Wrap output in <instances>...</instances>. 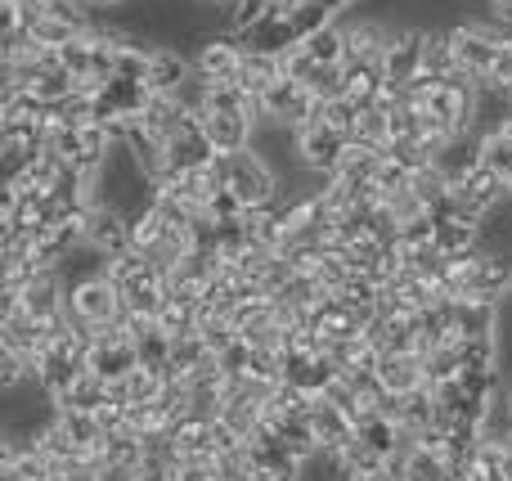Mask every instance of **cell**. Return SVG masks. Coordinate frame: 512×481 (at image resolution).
<instances>
[{"mask_svg":"<svg viewBox=\"0 0 512 481\" xmlns=\"http://www.w3.org/2000/svg\"><path fill=\"white\" fill-rule=\"evenodd\" d=\"M162 234H167V216L158 212V207H140V212L131 216V248L149 252L153 243H162Z\"/></svg>","mask_w":512,"mask_h":481,"instance_id":"83f0119b","label":"cell"},{"mask_svg":"<svg viewBox=\"0 0 512 481\" xmlns=\"http://www.w3.org/2000/svg\"><path fill=\"white\" fill-rule=\"evenodd\" d=\"M310 428H315V437H319V446L324 450H342L346 441H351L355 423H351V414L346 410H337V405H328L324 396H319L315 410H310Z\"/></svg>","mask_w":512,"mask_h":481,"instance_id":"2e32d148","label":"cell"},{"mask_svg":"<svg viewBox=\"0 0 512 481\" xmlns=\"http://www.w3.org/2000/svg\"><path fill=\"white\" fill-rule=\"evenodd\" d=\"M135 365H140V347L135 342H90L86 347V369L99 374L104 383H122Z\"/></svg>","mask_w":512,"mask_h":481,"instance_id":"9c48e42d","label":"cell"},{"mask_svg":"<svg viewBox=\"0 0 512 481\" xmlns=\"http://www.w3.org/2000/svg\"><path fill=\"white\" fill-rule=\"evenodd\" d=\"M207 140L216 144V153H243L256 140V122L248 113H203Z\"/></svg>","mask_w":512,"mask_h":481,"instance_id":"7c38bea8","label":"cell"},{"mask_svg":"<svg viewBox=\"0 0 512 481\" xmlns=\"http://www.w3.org/2000/svg\"><path fill=\"white\" fill-rule=\"evenodd\" d=\"M122 288L113 284L108 275H90L81 279V284L68 288V315L81 324V329H90V324H108V320H122Z\"/></svg>","mask_w":512,"mask_h":481,"instance_id":"7a4b0ae2","label":"cell"},{"mask_svg":"<svg viewBox=\"0 0 512 481\" xmlns=\"http://www.w3.org/2000/svg\"><path fill=\"white\" fill-rule=\"evenodd\" d=\"M346 68V95L355 99V104H378V95H382V63H360V59H346L342 63Z\"/></svg>","mask_w":512,"mask_h":481,"instance_id":"ffe728a7","label":"cell"},{"mask_svg":"<svg viewBox=\"0 0 512 481\" xmlns=\"http://www.w3.org/2000/svg\"><path fill=\"white\" fill-rule=\"evenodd\" d=\"M288 18H292V32H297V41H306V36H315L319 27H328L333 18H342V14H333V9L319 5V0H306V5L288 9Z\"/></svg>","mask_w":512,"mask_h":481,"instance_id":"1f68e13d","label":"cell"},{"mask_svg":"<svg viewBox=\"0 0 512 481\" xmlns=\"http://www.w3.org/2000/svg\"><path fill=\"white\" fill-rule=\"evenodd\" d=\"M216 9H221L225 32L243 36V32H252L261 18L274 14V0H216Z\"/></svg>","mask_w":512,"mask_h":481,"instance_id":"7402d4cb","label":"cell"},{"mask_svg":"<svg viewBox=\"0 0 512 481\" xmlns=\"http://www.w3.org/2000/svg\"><path fill=\"white\" fill-rule=\"evenodd\" d=\"M171 333H162L158 329V320L149 324V329L135 338V347H140V365H149V369H167L171 365Z\"/></svg>","mask_w":512,"mask_h":481,"instance_id":"f1b7e54d","label":"cell"},{"mask_svg":"<svg viewBox=\"0 0 512 481\" xmlns=\"http://www.w3.org/2000/svg\"><path fill=\"white\" fill-rule=\"evenodd\" d=\"M508 194H512V185H508Z\"/></svg>","mask_w":512,"mask_h":481,"instance_id":"f6af8a7d","label":"cell"},{"mask_svg":"<svg viewBox=\"0 0 512 481\" xmlns=\"http://www.w3.org/2000/svg\"><path fill=\"white\" fill-rule=\"evenodd\" d=\"M486 9H490V18H495V23H504L512 32V0H486Z\"/></svg>","mask_w":512,"mask_h":481,"instance_id":"60d3db41","label":"cell"},{"mask_svg":"<svg viewBox=\"0 0 512 481\" xmlns=\"http://www.w3.org/2000/svg\"><path fill=\"white\" fill-rule=\"evenodd\" d=\"M346 23V59L382 63V50L391 41V23L382 18H342Z\"/></svg>","mask_w":512,"mask_h":481,"instance_id":"30bf717a","label":"cell"},{"mask_svg":"<svg viewBox=\"0 0 512 481\" xmlns=\"http://www.w3.org/2000/svg\"><path fill=\"white\" fill-rule=\"evenodd\" d=\"M104 401H108V383L99 374H90V369H81L68 392L54 401V410H99Z\"/></svg>","mask_w":512,"mask_h":481,"instance_id":"44dd1931","label":"cell"},{"mask_svg":"<svg viewBox=\"0 0 512 481\" xmlns=\"http://www.w3.org/2000/svg\"><path fill=\"white\" fill-rule=\"evenodd\" d=\"M297 5H306V0H274V9H283V14H288V9H297Z\"/></svg>","mask_w":512,"mask_h":481,"instance_id":"b9f144b4","label":"cell"},{"mask_svg":"<svg viewBox=\"0 0 512 481\" xmlns=\"http://www.w3.org/2000/svg\"><path fill=\"white\" fill-rule=\"evenodd\" d=\"M319 122L333 126V131H342L346 140H351V135H355V122H360V104H355L351 95L324 99V104H319Z\"/></svg>","mask_w":512,"mask_h":481,"instance_id":"4dcf8cb0","label":"cell"},{"mask_svg":"<svg viewBox=\"0 0 512 481\" xmlns=\"http://www.w3.org/2000/svg\"><path fill=\"white\" fill-rule=\"evenodd\" d=\"M378 378L387 383V392H414L427 383V360L418 351H382L378 356Z\"/></svg>","mask_w":512,"mask_h":481,"instance_id":"4fadbf2b","label":"cell"},{"mask_svg":"<svg viewBox=\"0 0 512 481\" xmlns=\"http://www.w3.org/2000/svg\"><path fill=\"white\" fill-rule=\"evenodd\" d=\"M409 180H414V171L405 167V162H396L391 153H382V162H378V176H373V185L382 189V198H396V194H405L409 189Z\"/></svg>","mask_w":512,"mask_h":481,"instance_id":"d590c367","label":"cell"},{"mask_svg":"<svg viewBox=\"0 0 512 481\" xmlns=\"http://www.w3.org/2000/svg\"><path fill=\"white\" fill-rule=\"evenodd\" d=\"M153 320H158L162 333L185 338V333H198V306L194 302H180V297H167V302H162V311L153 315Z\"/></svg>","mask_w":512,"mask_h":481,"instance_id":"484cf974","label":"cell"},{"mask_svg":"<svg viewBox=\"0 0 512 481\" xmlns=\"http://www.w3.org/2000/svg\"><path fill=\"white\" fill-rule=\"evenodd\" d=\"M387 113H391V108H382V104H364L351 140H360V144H373V149H382V144H387Z\"/></svg>","mask_w":512,"mask_h":481,"instance_id":"d6a6232c","label":"cell"},{"mask_svg":"<svg viewBox=\"0 0 512 481\" xmlns=\"http://www.w3.org/2000/svg\"><path fill=\"white\" fill-rule=\"evenodd\" d=\"M212 356H216V351L203 342V333H185V338L171 342V365L189 369V374H198V369H203Z\"/></svg>","mask_w":512,"mask_h":481,"instance_id":"f546056e","label":"cell"},{"mask_svg":"<svg viewBox=\"0 0 512 481\" xmlns=\"http://www.w3.org/2000/svg\"><path fill=\"white\" fill-rule=\"evenodd\" d=\"M27 90H32V99H41L45 108H54V104H63V99L77 95V77H72V72L59 63V68L36 72V77L27 81Z\"/></svg>","mask_w":512,"mask_h":481,"instance_id":"603a6c76","label":"cell"},{"mask_svg":"<svg viewBox=\"0 0 512 481\" xmlns=\"http://www.w3.org/2000/svg\"><path fill=\"white\" fill-rule=\"evenodd\" d=\"M486 167L495 171L504 185H512V144L504 140V135H486Z\"/></svg>","mask_w":512,"mask_h":481,"instance_id":"8d00e7d4","label":"cell"},{"mask_svg":"<svg viewBox=\"0 0 512 481\" xmlns=\"http://www.w3.org/2000/svg\"><path fill=\"white\" fill-rule=\"evenodd\" d=\"M283 77V63L279 54H265V50H248L243 45V68H239V86L248 90V95H265V86L270 81Z\"/></svg>","mask_w":512,"mask_h":481,"instance_id":"e0dca14e","label":"cell"},{"mask_svg":"<svg viewBox=\"0 0 512 481\" xmlns=\"http://www.w3.org/2000/svg\"><path fill=\"white\" fill-rule=\"evenodd\" d=\"M450 194H454V203H459V216H468V221H486V216L508 198V185L481 162L477 171H468L463 180H454Z\"/></svg>","mask_w":512,"mask_h":481,"instance_id":"3957f363","label":"cell"},{"mask_svg":"<svg viewBox=\"0 0 512 481\" xmlns=\"http://www.w3.org/2000/svg\"><path fill=\"white\" fill-rule=\"evenodd\" d=\"M0 481H27V477H18L14 468H0Z\"/></svg>","mask_w":512,"mask_h":481,"instance_id":"7bdbcfd3","label":"cell"},{"mask_svg":"<svg viewBox=\"0 0 512 481\" xmlns=\"http://www.w3.org/2000/svg\"><path fill=\"white\" fill-rule=\"evenodd\" d=\"M27 32H32V41H41V45H54V50H59V45L77 41V36H81V32H90V27L72 23V18H63V14H45V18H36V23L27 27Z\"/></svg>","mask_w":512,"mask_h":481,"instance_id":"4316f807","label":"cell"},{"mask_svg":"<svg viewBox=\"0 0 512 481\" xmlns=\"http://www.w3.org/2000/svg\"><path fill=\"white\" fill-rule=\"evenodd\" d=\"M508 392H512V374H508Z\"/></svg>","mask_w":512,"mask_h":481,"instance_id":"ee69618b","label":"cell"},{"mask_svg":"<svg viewBox=\"0 0 512 481\" xmlns=\"http://www.w3.org/2000/svg\"><path fill=\"white\" fill-rule=\"evenodd\" d=\"M378 162H382V149L351 140V144H346V153H342V162H337L333 176L351 180V185H373V176H378Z\"/></svg>","mask_w":512,"mask_h":481,"instance_id":"ac0fdd59","label":"cell"},{"mask_svg":"<svg viewBox=\"0 0 512 481\" xmlns=\"http://www.w3.org/2000/svg\"><path fill=\"white\" fill-rule=\"evenodd\" d=\"M504 324V302L495 297H454V342H468V338H486V333H499Z\"/></svg>","mask_w":512,"mask_h":481,"instance_id":"ba28073f","label":"cell"},{"mask_svg":"<svg viewBox=\"0 0 512 481\" xmlns=\"http://www.w3.org/2000/svg\"><path fill=\"white\" fill-rule=\"evenodd\" d=\"M346 144L351 140H346L342 131L315 122V126H306V131H297V162L306 171H315V176H333L342 153H346Z\"/></svg>","mask_w":512,"mask_h":481,"instance_id":"8992f818","label":"cell"},{"mask_svg":"<svg viewBox=\"0 0 512 481\" xmlns=\"http://www.w3.org/2000/svg\"><path fill=\"white\" fill-rule=\"evenodd\" d=\"M423 68H432L441 81L459 68V59H454V27H423Z\"/></svg>","mask_w":512,"mask_h":481,"instance_id":"d6986e66","label":"cell"},{"mask_svg":"<svg viewBox=\"0 0 512 481\" xmlns=\"http://www.w3.org/2000/svg\"><path fill=\"white\" fill-rule=\"evenodd\" d=\"M301 45H306L319 63H346V23H342V18H333V23L319 27V32L306 36Z\"/></svg>","mask_w":512,"mask_h":481,"instance_id":"d4e9b609","label":"cell"},{"mask_svg":"<svg viewBox=\"0 0 512 481\" xmlns=\"http://www.w3.org/2000/svg\"><path fill=\"white\" fill-rule=\"evenodd\" d=\"M144 270H153L149 252H140V248H126L122 257H113V261H108V266H104V275L113 279L117 288H122V284H131V279H140Z\"/></svg>","mask_w":512,"mask_h":481,"instance_id":"e575fe53","label":"cell"},{"mask_svg":"<svg viewBox=\"0 0 512 481\" xmlns=\"http://www.w3.org/2000/svg\"><path fill=\"white\" fill-rule=\"evenodd\" d=\"M86 248H95L104 261L122 257V252L131 248V216L113 203L86 207Z\"/></svg>","mask_w":512,"mask_h":481,"instance_id":"277c9868","label":"cell"},{"mask_svg":"<svg viewBox=\"0 0 512 481\" xmlns=\"http://www.w3.org/2000/svg\"><path fill=\"white\" fill-rule=\"evenodd\" d=\"M59 423L68 428V437L77 441V450H104V437L108 432L99 428V419H95V410H59Z\"/></svg>","mask_w":512,"mask_h":481,"instance_id":"cb8c5ba5","label":"cell"},{"mask_svg":"<svg viewBox=\"0 0 512 481\" xmlns=\"http://www.w3.org/2000/svg\"><path fill=\"white\" fill-rule=\"evenodd\" d=\"M194 77V59L176 45H153V68H149V90L153 95H176L185 81Z\"/></svg>","mask_w":512,"mask_h":481,"instance_id":"8fae6325","label":"cell"},{"mask_svg":"<svg viewBox=\"0 0 512 481\" xmlns=\"http://www.w3.org/2000/svg\"><path fill=\"white\" fill-rule=\"evenodd\" d=\"M252 356H256V347H252L248 338H243V333H239V338H234L225 351H216V360H221V369H225V374H248Z\"/></svg>","mask_w":512,"mask_h":481,"instance_id":"74e56055","label":"cell"},{"mask_svg":"<svg viewBox=\"0 0 512 481\" xmlns=\"http://www.w3.org/2000/svg\"><path fill=\"white\" fill-rule=\"evenodd\" d=\"M279 63H283V77H292V81H301V86H306V77L310 72H315V54L306 50V45H292V50H283L279 54Z\"/></svg>","mask_w":512,"mask_h":481,"instance_id":"f35d334b","label":"cell"},{"mask_svg":"<svg viewBox=\"0 0 512 481\" xmlns=\"http://www.w3.org/2000/svg\"><path fill=\"white\" fill-rule=\"evenodd\" d=\"M418 68H423V27L391 23V41H387V50H382V77L405 86Z\"/></svg>","mask_w":512,"mask_h":481,"instance_id":"52a82bcc","label":"cell"},{"mask_svg":"<svg viewBox=\"0 0 512 481\" xmlns=\"http://www.w3.org/2000/svg\"><path fill=\"white\" fill-rule=\"evenodd\" d=\"M243 68V41L234 32H212L198 41L194 50V72L207 81H239Z\"/></svg>","mask_w":512,"mask_h":481,"instance_id":"5b68a950","label":"cell"},{"mask_svg":"<svg viewBox=\"0 0 512 481\" xmlns=\"http://www.w3.org/2000/svg\"><path fill=\"white\" fill-rule=\"evenodd\" d=\"M95 419H99V428H104V432H122V428H126V405L104 401V405L95 410Z\"/></svg>","mask_w":512,"mask_h":481,"instance_id":"ab89813d","label":"cell"},{"mask_svg":"<svg viewBox=\"0 0 512 481\" xmlns=\"http://www.w3.org/2000/svg\"><path fill=\"white\" fill-rule=\"evenodd\" d=\"M81 369H86V360H81V356H68V351L50 347L41 360H36V383H41V392L50 396V401H59Z\"/></svg>","mask_w":512,"mask_h":481,"instance_id":"5bb4252c","label":"cell"},{"mask_svg":"<svg viewBox=\"0 0 512 481\" xmlns=\"http://www.w3.org/2000/svg\"><path fill=\"white\" fill-rule=\"evenodd\" d=\"M239 41L248 45V50H265V54H283V50H292V45H301L297 32H292V18L283 14V9H274L270 18H261L252 32L239 36Z\"/></svg>","mask_w":512,"mask_h":481,"instance_id":"9a60e30c","label":"cell"},{"mask_svg":"<svg viewBox=\"0 0 512 481\" xmlns=\"http://www.w3.org/2000/svg\"><path fill=\"white\" fill-rule=\"evenodd\" d=\"M225 189H234L243 207L274 203V198H283V171L256 149L225 153Z\"/></svg>","mask_w":512,"mask_h":481,"instance_id":"6da1fadb","label":"cell"},{"mask_svg":"<svg viewBox=\"0 0 512 481\" xmlns=\"http://www.w3.org/2000/svg\"><path fill=\"white\" fill-rule=\"evenodd\" d=\"M216 419H221V423H230V428L239 432L243 441H248L252 432L261 428V405H256V401H225Z\"/></svg>","mask_w":512,"mask_h":481,"instance_id":"836d02e7","label":"cell"}]
</instances>
